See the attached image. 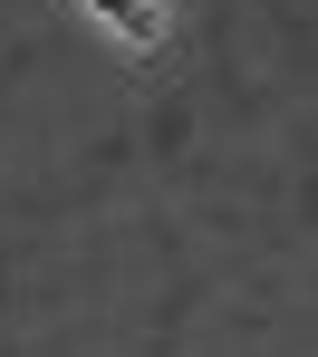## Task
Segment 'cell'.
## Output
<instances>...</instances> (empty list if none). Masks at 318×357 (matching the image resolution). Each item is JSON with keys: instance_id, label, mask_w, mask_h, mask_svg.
<instances>
[{"instance_id": "cell-1", "label": "cell", "mask_w": 318, "mask_h": 357, "mask_svg": "<svg viewBox=\"0 0 318 357\" xmlns=\"http://www.w3.org/2000/svg\"><path fill=\"white\" fill-rule=\"evenodd\" d=\"M97 10H106V20H116V29H126V39H154V29H164V20H154V10H145V0H97Z\"/></svg>"}]
</instances>
